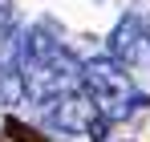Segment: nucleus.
Wrapping results in <instances>:
<instances>
[{
    "instance_id": "obj_1",
    "label": "nucleus",
    "mask_w": 150,
    "mask_h": 142,
    "mask_svg": "<svg viewBox=\"0 0 150 142\" xmlns=\"http://www.w3.org/2000/svg\"><path fill=\"white\" fill-rule=\"evenodd\" d=\"M81 89V61L49 24H33L21 41V97L45 106Z\"/></svg>"
},
{
    "instance_id": "obj_2",
    "label": "nucleus",
    "mask_w": 150,
    "mask_h": 142,
    "mask_svg": "<svg viewBox=\"0 0 150 142\" xmlns=\"http://www.w3.org/2000/svg\"><path fill=\"white\" fill-rule=\"evenodd\" d=\"M81 94L89 97L101 110V118H110V122H122L130 114H138L142 106H150V97L138 94L134 81H130V73L118 61H110V57L81 61Z\"/></svg>"
},
{
    "instance_id": "obj_3",
    "label": "nucleus",
    "mask_w": 150,
    "mask_h": 142,
    "mask_svg": "<svg viewBox=\"0 0 150 142\" xmlns=\"http://www.w3.org/2000/svg\"><path fill=\"white\" fill-rule=\"evenodd\" d=\"M37 110H41L45 126L57 130V134H85V138H93V142H101L110 134V118H101V110L81 89L77 94H65V97H53L45 106H37Z\"/></svg>"
},
{
    "instance_id": "obj_4",
    "label": "nucleus",
    "mask_w": 150,
    "mask_h": 142,
    "mask_svg": "<svg viewBox=\"0 0 150 142\" xmlns=\"http://www.w3.org/2000/svg\"><path fill=\"white\" fill-rule=\"evenodd\" d=\"M110 61H118L122 69H138L150 61V21L146 16H122L118 28L110 33Z\"/></svg>"
},
{
    "instance_id": "obj_5",
    "label": "nucleus",
    "mask_w": 150,
    "mask_h": 142,
    "mask_svg": "<svg viewBox=\"0 0 150 142\" xmlns=\"http://www.w3.org/2000/svg\"><path fill=\"white\" fill-rule=\"evenodd\" d=\"M8 134H12L16 142H45L37 130H28V126H21V122H8Z\"/></svg>"
}]
</instances>
